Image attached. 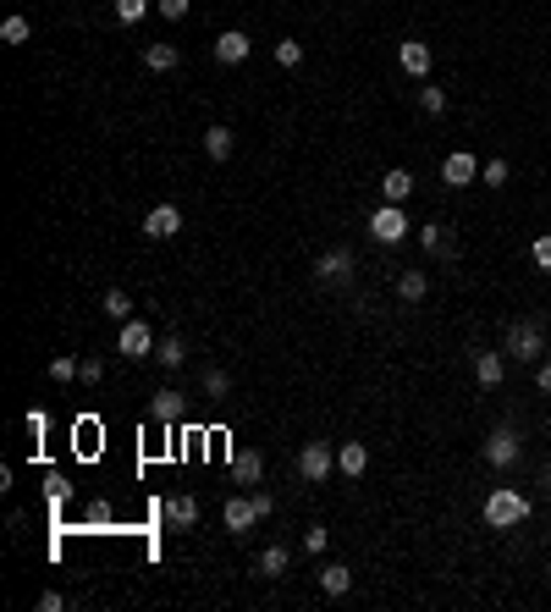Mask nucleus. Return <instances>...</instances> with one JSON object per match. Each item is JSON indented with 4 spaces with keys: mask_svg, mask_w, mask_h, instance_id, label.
Here are the masks:
<instances>
[{
    "mask_svg": "<svg viewBox=\"0 0 551 612\" xmlns=\"http://www.w3.org/2000/svg\"><path fill=\"white\" fill-rule=\"evenodd\" d=\"M425 293H430V276L419 271V265L397 276V298H403V304H425Z\"/></svg>",
    "mask_w": 551,
    "mask_h": 612,
    "instance_id": "a211bd4d",
    "label": "nucleus"
},
{
    "mask_svg": "<svg viewBox=\"0 0 551 612\" xmlns=\"http://www.w3.org/2000/svg\"><path fill=\"white\" fill-rule=\"evenodd\" d=\"M419 111H430V116H441V111H447V88H436V83L425 78V88H419Z\"/></svg>",
    "mask_w": 551,
    "mask_h": 612,
    "instance_id": "bb28decb",
    "label": "nucleus"
},
{
    "mask_svg": "<svg viewBox=\"0 0 551 612\" xmlns=\"http://www.w3.org/2000/svg\"><path fill=\"white\" fill-rule=\"evenodd\" d=\"M221 519H226V530H232V535H248V530L259 524V513H254V497H226Z\"/></svg>",
    "mask_w": 551,
    "mask_h": 612,
    "instance_id": "4468645a",
    "label": "nucleus"
},
{
    "mask_svg": "<svg viewBox=\"0 0 551 612\" xmlns=\"http://www.w3.org/2000/svg\"><path fill=\"white\" fill-rule=\"evenodd\" d=\"M205 398H232V375H226V370H205Z\"/></svg>",
    "mask_w": 551,
    "mask_h": 612,
    "instance_id": "c85d7f7f",
    "label": "nucleus"
},
{
    "mask_svg": "<svg viewBox=\"0 0 551 612\" xmlns=\"http://www.w3.org/2000/svg\"><path fill=\"white\" fill-rule=\"evenodd\" d=\"M154 359L166 365V370H182V365H188V342H182L177 331H166V337L154 342Z\"/></svg>",
    "mask_w": 551,
    "mask_h": 612,
    "instance_id": "6ab92c4d",
    "label": "nucleus"
},
{
    "mask_svg": "<svg viewBox=\"0 0 551 612\" xmlns=\"http://www.w3.org/2000/svg\"><path fill=\"white\" fill-rule=\"evenodd\" d=\"M149 6H154V0H116V17H121V22H138Z\"/></svg>",
    "mask_w": 551,
    "mask_h": 612,
    "instance_id": "7c9ffc66",
    "label": "nucleus"
},
{
    "mask_svg": "<svg viewBox=\"0 0 551 612\" xmlns=\"http://www.w3.org/2000/svg\"><path fill=\"white\" fill-rule=\"evenodd\" d=\"M535 386H540V392H551V365H540V370H535Z\"/></svg>",
    "mask_w": 551,
    "mask_h": 612,
    "instance_id": "ea45409f",
    "label": "nucleus"
},
{
    "mask_svg": "<svg viewBox=\"0 0 551 612\" xmlns=\"http://www.w3.org/2000/svg\"><path fill=\"white\" fill-rule=\"evenodd\" d=\"M502 375H507V359L502 353H491V348H474V381L491 392V386H502Z\"/></svg>",
    "mask_w": 551,
    "mask_h": 612,
    "instance_id": "2eb2a0df",
    "label": "nucleus"
},
{
    "mask_svg": "<svg viewBox=\"0 0 551 612\" xmlns=\"http://www.w3.org/2000/svg\"><path fill=\"white\" fill-rule=\"evenodd\" d=\"M160 524H166V530H193V524H199V497H166V502H160Z\"/></svg>",
    "mask_w": 551,
    "mask_h": 612,
    "instance_id": "0eeeda50",
    "label": "nucleus"
},
{
    "mask_svg": "<svg viewBox=\"0 0 551 612\" xmlns=\"http://www.w3.org/2000/svg\"><path fill=\"white\" fill-rule=\"evenodd\" d=\"M182 232V210L177 205H154L144 215V238H177Z\"/></svg>",
    "mask_w": 551,
    "mask_h": 612,
    "instance_id": "ddd939ff",
    "label": "nucleus"
},
{
    "mask_svg": "<svg viewBox=\"0 0 551 612\" xmlns=\"http://www.w3.org/2000/svg\"><path fill=\"white\" fill-rule=\"evenodd\" d=\"M83 524H94V530H105V524H111V502H105V497H94V502L83 507Z\"/></svg>",
    "mask_w": 551,
    "mask_h": 612,
    "instance_id": "c756f323",
    "label": "nucleus"
},
{
    "mask_svg": "<svg viewBox=\"0 0 551 612\" xmlns=\"http://www.w3.org/2000/svg\"><path fill=\"white\" fill-rule=\"evenodd\" d=\"M507 177H513L507 160H485V166H480V182H485V188H507Z\"/></svg>",
    "mask_w": 551,
    "mask_h": 612,
    "instance_id": "cd10ccee",
    "label": "nucleus"
},
{
    "mask_svg": "<svg viewBox=\"0 0 551 612\" xmlns=\"http://www.w3.org/2000/svg\"><path fill=\"white\" fill-rule=\"evenodd\" d=\"M177 61H182L177 45H149V50H144V67H149V72H171Z\"/></svg>",
    "mask_w": 551,
    "mask_h": 612,
    "instance_id": "4be33fe9",
    "label": "nucleus"
},
{
    "mask_svg": "<svg viewBox=\"0 0 551 612\" xmlns=\"http://www.w3.org/2000/svg\"><path fill=\"white\" fill-rule=\"evenodd\" d=\"M276 61H281V67H298V61H304V45H298V39H281V45H276Z\"/></svg>",
    "mask_w": 551,
    "mask_h": 612,
    "instance_id": "473e14b6",
    "label": "nucleus"
},
{
    "mask_svg": "<svg viewBox=\"0 0 551 612\" xmlns=\"http://www.w3.org/2000/svg\"><path fill=\"white\" fill-rule=\"evenodd\" d=\"M380 193H386L392 205H403L408 193H413V177H408V172H386V177H380Z\"/></svg>",
    "mask_w": 551,
    "mask_h": 612,
    "instance_id": "b1692460",
    "label": "nucleus"
},
{
    "mask_svg": "<svg viewBox=\"0 0 551 612\" xmlns=\"http://www.w3.org/2000/svg\"><path fill=\"white\" fill-rule=\"evenodd\" d=\"M370 238H375V243H403V238H408V215H403V205L386 199V205L370 215Z\"/></svg>",
    "mask_w": 551,
    "mask_h": 612,
    "instance_id": "39448f33",
    "label": "nucleus"
},
{
    "mask_svg": "<svg viewBox=\"0 0 551 612\" xmlns=\"http://www.w3.org/2000/svg\"><path fill=\"white\" fill-rule=\"evenodd\" d=\"M326 541H331V535L320 530V524H309V530H304V546H309V552H326Z\"/></svg>",
    "mask_w": 551,
    "mask_h": 612,
    "instance_id": "4c0bfd02",
    "label": "nucleus"
},
{
    "mask_svg": "<svg viewBox=\"0 0 551 612\" xmlns=\"http://www.w3.org/2000/svg\"><path fill=\"white\" fill-rule=\"evenodd\" d=\"M320 591H326V596H347L353 591V568L347 563H326V568H320Z\"/></svg>",
    "mask_w": 551,
    "mask_h": 612,
    "instance_id": "aec40b11",
    "label": "nucleus"
},
{
    "mask_svg": "<svg viewBox=\"0 0 551 612\" xmlns=\"http://www.w3.org/2000/svg\"><path fill=\"white\" fill-rule=\"evenodd\" d=\"M397 61H403V72L430 78V45H425V39H403V45H397Z\"/></svg>",
    "mask_w": 551,
    "mask_h": 612,
    "instance_id": "dca6fc26",
    "label": "nucleus"
},
{
    "mask_svg": "<svg viewBox=\"0 0 551 612\" xmlns=\"http://www.w3.org/2000/svg\"><path fill=\"white\" fill-rule=\"evenodd\" d=\"M353 276V248H326V254H320V260H314V281H347Z\"/></svg>",
    "mask_w": 551,
    "mask_h": 612,
    "instance_id": "9d476101",
    "label": "nucleus"
},
{
    "mask_svg": "<svg viewBox=\"0 0 551 612\" xmlns=\"http://www.w3.org/2000/svg\"><path fill=\"white\" fill-rule=\"evenodd\" d=\"M205 155L210 160H232V127H210V133H205Z\"/></svg>",
    "mask_w": 551,
    "mask_h": 612,
    "instance_id": "5701e85b",
    "label": "nucleus"
},
{
    "mask_svg": "<svg viewBox=\"0 0 551 612\" xmlns=\"http://www.w3.org/2000/svg\"><path fill=\"white\" fill-rule=\"evenodd\" d=\"M50 375H55V381H78V359L61 353V359H50Z\"/></svg>",
    "mask_w": 551,
    "mask_h": 612,
    "instance_id": "72a5a7b5",
    "label": "nucleus"
},
{
    "mask_svg": "<svg viewBox=\"0 0 551 612\" xmlns=\"http://www.w3.org/2000/svg\"><path fill=\"white\" fill-rule=\"evenodd\" d=\"M337 469H342L347 480H359V474L370 469V453H364V441H342V447H337Z\"/></svg>",
    "mask_w": 551,
    "mask_h": 612,
    "instance_id": "f3484780",
    "label": "nucleus"
},
{
    "mask_svg": "<svg viewBox=\"0 0 551 612\" xmlns=\"http://www.w3.org/2000/svg\"><path fill=\"white\" fill-rule=\"evenodd\" d=\"M154 12L166 22H177V17H188V0H154Z\"/></svg>",
    "mask_w": 551,
    "mask_h": 612,
    "instance_id": "f704fd0d",
    "label": "nucleus"
},
{
    "mask_svg": "<svg viewBox=\"0 0 551 612\" xmlns=\"http://www.w3.org/2000/svg\"><path fill=\"white\" fill-rule=\"evenodd\" d=\"M116 353H121V359H154V331L144 326V320H121Z\"/></svg>",
    "mask_w": 551,
    "mask_h": 612,
    "instance_id": "423d86ee",
    "label": "nucleus"
},
{
    "mask_svg": "<svg viewBox=\"0 0 551 612\" xmlns=\"http://www.w3.org/2000/svg\"><path fill=\"white\" fill-rule=\"evenodd\" d=\"M78 381H88V386L105 381V365H100V359H83V365H78Z\"/></svg>",
    "mask_w": 551,
    "mask_h": 612,
    "instance_id": "c9c22d12",
    "label": "nucleus"
},
{
    "mask_svg": "<svg viewBox=\"0 0 551 612\" xmlns=\"http://www.w3.org/2000/svg\"><path fill=\"white\" fill-rule=\"evenodd\" d=\"M502 353H513V359L518 365H535L540 359V353H546V326H540V320H513V326H507V348Z\"/></svg>",
    "mask_w": 551,
    "mask_h": 612,
    "instance_id": "f03ea898",
    "label": "nucleus"
},
{
    "mask_svg": "<svg viewBox=\"0 0 551 612\" xmlns=\"http://www.w3.org/2000/svg\"><path fill=\"white\" fill-rule=\"evenodd\" d=\"M287 568H293V552H287V546H265V552H259V579H281Z\"/></svg>",
    "mask_w": 551,
    "mask_h": 612,
    "instance_id": "412c9836",
    "label": "nucleus"
},
{
    "mask_svg": "<svg viewBox=\"0 0 551 612\" xmlns=\"http://www.w3.org/2000/svg\"><path fill=\"white\" fill-rule=\"evenodd\" d=\"M480 453H485V464H491V469H513V464H518V453H524V441H518V431H513V425H497L491 436H485Z\"/></svg>",
    "mask_w": 551,
    "mask_h": 612,
    "instance_id": "20e7f679",
    "label": "nucleus"
},
{
    "mask_svg": "<svg viewBox=\"0 0 551 612\" xmlns=\"http://www.w3.org/2000/svg\"><path fill=\"white\" fill-rule=\"evenodd\" d=\"M182 414H188V398H182V392H171V386H160V392L149 398V420H154V425H166V431H171V425L182 420Z\"/></svg>",
    "mask_w": 551,
    "mask_h": 612,
    "instance_id": "6e6552de",
    "label": "nucleus"
},
{
    "mask_svg": "<svg viewBox=\"0 0 551 612\" xmlns=\"http://www.w3.org/2000/svg\"><path fill=\"white\" fill-rule=\"evenodd\" d=\"M232 480L254 491L259 480H265V453H259V447H238V453H232Z\"/></svg>",
    "mask_w": 551,
    "mask_h": 612,
    "instance_id": "1a4fd4ad",
    "label": "nucleus"
},
{
    "mask_svg": "<svg viewBox=\"0 0 551 612\" xmlns=\"http://www.w3.org/2000/svg\"><path fill=\"white\" fill-rule=\"evenodd\" d=\"M530 260H535V271H551V232L530 243Z\"/></svg>",
    "mask_w": 551,
    "mask_h": 612,
    "instance_id": "2f4dec72",
    "label": "nucleus"
},
{
    "mask_svg": "<svg viewBox=\"0 0 551 612\" xmlns=\"http://www.w3.org/2000/svg\"><path fill=\"white\" fill-rule=\"evenodd\" d=\"M530 497L518 491V486H497L491 497H485V507H480V519H485V530H518L530 519Z\"/></svg>",
    "mask_w": 551,
    "mask_h": 612,
    "instance_id": "f257e3e1",
    "label": "nucleus"
},
{
    "mask_svg": "<svg viewBox=\"0 0 551 612\" xmlns=\"http://www.w3.org/2000/svg\"><path fill=\"white\" fill-rule=\"evenodd\" d=\"M105 314L116 320V326H121V320H133V298H127L121 287H111V293H105Z\"/></svg>",
    "mask_w": 551,
    "mask_h": 612,
    "instance_id": "393cba45",
    "label": "nucleus"
},
{
    "mask_svg": "<svg viewBox=\"0 0 551 612\" xmlns=\"http://www.w3.org/2000/svg\"><path fill=\"white\" fill-rule=\"evenodd\" d=\"M215 50V61H221V67H238V61H248V50H254V39L243 34V28H226V34L210 45Z\"/></svg>",
    "mask_w": 551,
    "mask_h": 612,
    "instance_id": "9b49d317",
    "label": "nucleus"
},
{
    "mask_svg": "<svg viewBox=\"0 0 551 612\" xmlns=\"http://www.w3.org/2000/svg\"><path fill=\"white\" fill-rule=\"evenodd\" d=\"M28 34H34L28 17H6V22H0V45H28Z\"/></svg>",
    "mask_w": 551,
    "mask_h": 612,
    "instance_id": "a878e982",
    "label": "nucleus"
},
{
    "mask_svg": "<svg viewBox=\"0 0 551 612\" xmlns=\"http://www.w3.org/2000/svg\"><path fill=\"white\" fill-rule=\"evenodd\" d=\"M331 474H337V447H331V441H304L298 480H304V486H326Z\"/></svg>",
    "mask_w": 551,
    "mask_h": 612,
    "instance_id": "7ed1b4c3",
    "label": "nucleus"
},
{
    "mask_svg": "<svg viewBox=\"0 0 551 612\" xmlns=\"http://www.w3.org/2000/svg\"><path fill=\"white\" fill-rule=\"evenodd\" d=\"M254 497V513H259V519H271V513H276V497L271 491H248Z\"/></svg>",
    "mask_w": 551,
    "mask_h": 612,
    "instance_id": "e433bc0d",
    "label": "nucleus"
},
{
    "mask_svg": "<svg viewBox=\"0 0 551 612\" xmlns=\"http://www.w3.org/2000/svg\"><path fill=\"white\" fill-rule=\"evenodd\" d=\"M474 177H480V166H474L469 149H452V155L441 160V182H447V188H469Z\"/></svg>",
    "mask_w": 551,
    "mask_h": 612,
    "instance_id": "f8f14e48",
    "label": "nucleus"
},
{
    "mask_svg": "<svg viewBox=\"0 0 551 612\" xmlns=\"http://www.w3.org/2000/svg\"><path fill=\"white\" fill-rule=\"evenodd\" d=\"M39 607H45V612H61V607H67V596H61V591H45Z\"/></svg>",
    "mask_w": 551,
    "mask_h": 612,
    "instance_id": "58836bf2",
    "label": "nucleus"
}]
</instances>
